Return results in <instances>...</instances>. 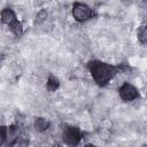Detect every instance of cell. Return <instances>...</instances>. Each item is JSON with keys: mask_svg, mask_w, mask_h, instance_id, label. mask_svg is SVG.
I'll return each mask as SVG.
<instances>
[{"mask_svg": "<svg viewBox=\"0 0 147 147\" xmlns=\"http://www.w3.org/2000/svg\"><path fill=\"white\" fill-rule=\"evenodd\" d=\"M88 68H90V71L92 74L94 80L101 86L106 85L118 71V68L113 67V65L107 64V63L101 62V61L90 62Z\"/></svg>", "mask_w": 147, "mask_h": 147, "instance_id": "cell-1", "label": "cell"}, {"mask_svg": "<svg viewBox=\"0 0 147 147\" xmlns=\"http://www.w3.org/2000/svg\"><path fill=\"white\" fill-rule=\"evenodd\" d=\"M62 138L65 144L75 146L80 140V131H79V129L74 127V126H67L63 129Z\"/></svg>", "mask_w": 147, "mask_h": 147, "instance_id": "cell-2", "label": "cell"}, {"mask_svg": "<svg viewBox=\"0 0 147 147\" xmlns=\"http://www.w3.org/2000/svg\"><path fill=\"white\" fill-rule=\"evenodd\" d=\"M72 15L74 17L79 21V22H84V21H87L88 18L92 17V10L88 6L84 5V3H75L74 5V8H72Z\"/></svg>", "mask_w": 147, "mask_h": 147, "instance_id": "cell-3", "label": "cell"}, {"mask_svg": "<svg viewBox=\"0 0 147 147\" xmlns=\"http://www.w3.org/2000/svg\"><path fill=\"white\" fill-rule=\"evenodd\" d=\"M119 95L123 100L131 101V100H134L136 98H138V91L133 85L125 83L124 85H122L119 87Z\"/></svg>", "mask_w": 147, "mask_h": 147, "instance_id": "cell-4", "label": "cell"}, {"mask_svg": "<svg viewBox=\"0 0 147 147\" xmlns=\"http://www.w3.org/2000/svg\"><path fill=\"white\" fill-rule=\"evenodd\" d=\"M16 17H15V13L11 10V9H9V8H6V9H3L2 11H1V20L6 23V24H13L16 20H15Z\"/></svg>", "mask_w": 147, "mask_h": 147, "instance_id": "cell-5", "label": "cell"}, {"mask_svg": "<svg viewBox=\"0 0 147 147\" xmlns=\"http://www.w3.org/2000/svg\"><path fill=\"white\" fill-rule=\"evenodd\" d=\"M49 127V122L42 117H37L34 121V129L38 132H44Z\"/></svg>", "mask_w": 147, "mask_h": 147, "instance_id": "cell-6", "label": "cell"}, {"mask_svg": "<svg viewBox=\"0 0 147 147\" xmlns=\"http://www.w3.org/2000/svg\"><path fill=\"white\" fill-rule=\"evenodd\" d=\"M59 85H60L59 79L56 77H54V76H49L48 82H47V90L51 91V92H53V91H55L59 87Z\"/></svg>", "mask_w": 147, "mask_h": 147, "instance_id": "cell-7", "label": "cell"}, {"mask_svg": "<svg viewBox=\"0 0 147 147\" xmlns=\"http://www.w3.org/2000/svg\"><path fill=\"white\" fill-rule=\"evenodd\" d=\"M10 26H11V31L15 33V36L21 37L23 34V26L18 21H15L13 24H10Z\"/></svg>", "mask_w": 147, "mask_h": 147, "instance_id": "cell-8", "label": "cell"}, {"mask_svg": "<svg viewBox=\"0 0 147 147\" xmlns=\"http://www.w3.org/2000/svg\"><path fill=\"white\" fill-rule=\"evenodd\" d=\"M17 136H18V133H17V130L15 129V126H11L9 130H7V137L10 142H13L17 138Z\"/></svg>", "mask_w": 147, "mask_h": 147, "instance_id": "cell-9", "label": "cell"}, {"mask_svg": "<svg viewBox=\"0 0 147 147\" xmlns=\"http://www.w3.org/2000/svg\"><path fill=\"white\" fill-rule=\"evenodd\" d=\"M138 38H139V40L141 42H146V40H147V30H146L145 26H141L139 29V31H138Z\"/></svg>", "mask_w": 147, "mask_h": 147, "instance_id": "cell-10", "label": "cell"}, {"mask_svg": "<svg viewBox=\"0 0 147 147\" xmlns=\"http://www.w3.org/2000/svg\"><path fill=\"white\" fill-rule=\"evenodd\" d=\"M46 18H47V11L46 10H40L36 16V22L37 23H42Z\"/></svg>", "mask_w": 147, "mask_h": 147, "instance_id": "cell-11", "label": "cell"}, {"mask_svg": "<svg viewBox=\"0 0 147 147\" xmlns=\"http://www.w3.org/2000/svg\"><path fill=\"white\" fill-rule=\"evenodd\" d=\"M7 139V129L5 126H0V146L6 141Z\"/></svg>", "mask_w": 147, "mask_h": 147, "instance_id": "cell-12", "label": "cell"}, {"mask_svg": "<svg viewBox=\"0 0 147 147\" xmlns=\"http://www.w3.org/2000/svg\"><path fill=\"white\" fill-rule=\"evenodd\" d=\"M85 147H96V146H94V145H92V144H87Z\"/></svg>", "mask_w": 147, "mask_h": 147, "instance_id": "cell-13", "label": "cell"}]
</instances>
